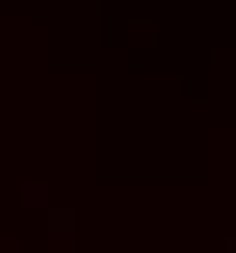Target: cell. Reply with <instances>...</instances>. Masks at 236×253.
I'll use <instances>...</instances> for the list:
<instances>
[{
  "instance_id": "obj_1",
  "label": "cell",
  "mask_w": 236,
  "mask_h": 253,
  "mask_svg": "<svg viewBox=\"0 0 236 253\" xmlns=\"http://www.w3.org/2000/svg\"><path fill=\"white\" fill-rule=\"evenodd\" d=\"M44 230L47 236H75L78 233V213L71 206H47L44 210Z\"/></svg>"
},
{
  "instance_id": "obj_2",
  "label": "cell",
  "mask_w": 236,
  "mask_h": 253,
  "mask_svg": "<svg viewBox=\"0 0 236 253\" xmlns=\"http://www.w3.org/2000/svg\"><path fill=\"white\" fill-rule=\"evenodd\" d=\"M17 196H20V206H24V210H47V206H51V186L40 182V179L38 182H34V179L20 182Z\"/></svg>"
},
{
  "instance_id": "obj_3",
  "label": "cell",
  "mask_w": 236,
  "mask_h": 253,
  "mask_svg": "<svg viewBox=\"0 0 236 253\" xmlns=\"http://www.w3.org/2000/svg\"><path fill=\"white\" fill-rule=\"evenodd\" d=\"M226 253H236V236H226Z\"/></svg>"
}]
</instances>
